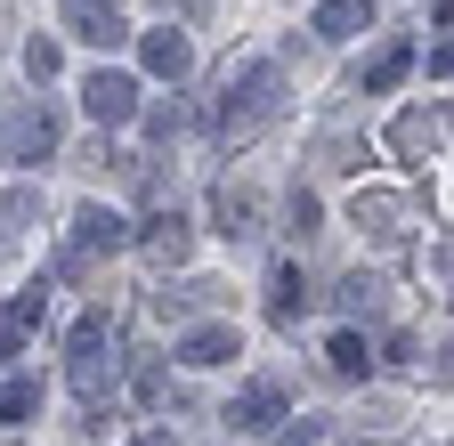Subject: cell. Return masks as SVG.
<instances>
[{
    "label": "cell",
    "mask_w": 454,
    "mask_h": 446,
    "mask_svg": "<svg viewBox=\"0 0 454 446\" xmlns=\"http://www.w3.org/2000/svg\"><path fill=\"white\" fill-rule=\"evenodd\" d=\"M365 25H373L365 0H325V9H317V33H325V41H349V33H365Z\"/></svg>",
    "instance_id": "1"
},
{
    "label": "cell",
    "mask_w": 454,
    "mask_h": 446,
    "mask_svg": "<svg viewBox=\"0 0 454 446\" xmlns=\"http://www.w3.org/2000/svg\"><path fill=\"white\" fill-rule=\"evenodd\" d=\"M406 66H414V49L397 41V49H381V58L365 66V90H389V82H406Z\"/></svg>",
    "instance_id": "2"
},
{
    "label": "cell",
    "mask_w": 454,
    "mask_h": 446,
    "mask_svg": "<svg viewBox=\"0 0 454 446\" xmlns=\"http://www.w3.org/2000/svg\"><path fill=\"white\" fill-rule=\"evenodd\" d=\"M422 146H438V122L406 114V122H397V154H422Z\"/></svg>",
    "instance_id": "3"
},
{
    "label": "cell",
    "mask_w": 454,
    "mask_h": 446,
    "mask_svg": "<svg viewBox=\"0 0 454 446\" xmlns=\"http://www.w3.org/2000/svg\"><path fill=\"white\" fill-rule=\"evenodd\" d=\"M90 106H98V114H122V106H130V82H90Z\"/></svg>",
    "instance_id": "4"
},
{
    "label": "cell",
    "mask_w": 454,
    "mask_h": 446,
    "mask_svg": "<svg viewBox=\"0 0 454 446\" xmlns=\"http://www.w3.org/2000/svg\"><path fill=\"white\" fill-rule=\"evenodd\" d=\"M333 373H365V341H357V333H340V341H333Z\"/></svg>",
    "instance_id": "5"
},
{
    "label": "cell",
    "mask_w": 454,
    "mask_h": 446,
    "mask_svg": "<svg viewBox=\"0 0 454 446\" xmlns=\"http://www.w3.org/2000/svg\"><path fill=\"white\" fill-rule=\"evenodd\" d=\"M430 74H454V41H438V49H430Z\"/></svg>",
    "instance_id": "6"
}]
</instances>
